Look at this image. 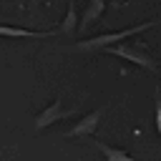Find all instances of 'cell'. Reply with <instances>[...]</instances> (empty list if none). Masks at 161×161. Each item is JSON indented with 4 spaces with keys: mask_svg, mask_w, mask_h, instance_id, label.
Returning <instances> with one entry per match:
<instances>
[{
    "mask_svg": "<svg viewBox=\"0 0 161 161\" xmlns=\"http://www.w3.org/2000/svg\"><path fill=\"white\" fill-rule=\"evenodd\" d=\"M78 10H75V0H68V13H65V20L60 23V33L63 35H75L78 33Z\"/></svg>",
    "mask_w": 161,
    "mask_h": 161,
    "instance_id": "cell-7",
    "label": "cell"
},
{
    "mask_svg": "<svg viewBox=\"0 0 161 161\" xmlns=\"http://www.w3.org/2000/svg\"><path fill=\"white\" fill-rule=\"evenodd\" d=\"M106 53L118 55V58H123V60H128V63H133V65H138V68H143V70L158 73V63H156V60H153L146 50H141L138 45H131V43H118V45L106 48Z\"/></svg>",
    "mask_w": 161,
    "mask_h": 161,
    "instance_id": "cell-2",
    "label": "cell"
},
{
    "mask_svg": "<svg viewBox=\"0 0 161 161\" xmlns=\"http://www.w3.org/2000/svg\"><path fill=\"white\" fill-rule=\"evenodd\" d=\"M75 113V108H63V103H60V98H55L48 108H43L38 116H35V123H33V128L35 131H43V128H48V126H53L55 121H63V118H70Z\"/></svg>",
    "mask_w": 161,
    "mask_h": 161,
    "instance_id": "cell-3",
    "label": "cell"
},
{
    "mask_svg": "<svg viewBox=\"0 0 161 161\" xmlns=\"http://www.w3.org/2000/svg\"><path fill=\"white\" fill-rule=\"evenodd\" d=\"M3 38H50L55 35L53 30H25V28H13V25H0Z\"/></svg>",
    "mask_w": 161,
    "mask_h": 161,
    "instance_id": "cell-6",
    "label": "cell"
},
{
    "mask_svg": "<svg viewBox=\"0 0 161 161\" xmlns=\"http://www.w3.org/2000/svg\"><path fill=\"white\" fill-rule=\"evenodd\" d=\"M153 121H156V131L161 136V88H156V93H153Z\"/></svg>",
    "mask_w": 161,
    "mask_h": 161,
    "instance_id": "cell-9",
    "label": "cell"
},
{
    "mask_svg": "<svg viewBox=\"0 0 161 161\" xmlns=\"http://www.w3.org/2000/svg\"><path fill=\"white\" fill-rule=\"evenodd\" d=\"M103 113H106V108H96V111H91V113H86V116H80V121H75L63 136L65 138H78V136H91L96 128H98V123H101V118H103Z\"/></svg>",
    "mask_w": 161,
    "mask_h": 161,
    "instance_id": "cell-4",
    "label": "cell"
},
{
    "mask_svg": "<svg viewBox=\"0 0 161 161\" xmlns=\"http://www.w3.org/2000/svg\"><path fill=\"white\" fill-rule=\"evenodd\" d=\"M30 5H33V8H38V5H40V0H30Z\"/></svg>",
    "mask_w": 161,
    "mask_h": 161,
    "instance_id": "cell-10",
    "label": "cell"
},
{
    "mask_svg": "<svg viewBox=\"0 0 161 161\" xmlns=\"http://www.w3.org/2000/svg\"><path fill=\"white\" fill-rule=\"evenodd\" d=\"M156 23H161V20H146V23L133 25V28H123V30H113V33H101V35H93V38H88V40H78L75 45H70V50L98 53V50H106V48H111V45H118V43H123L126 38H133V35L153 28Z\"/></svg>",
    "mask_w": 161,
    "mask_h": 161,
    "instance_id": "cell-1",
    "label": "cell"
},
{
    "mask_svg": "<svg viewBox=\"0 0 161 161\" xmlns=\"http://www.w3.org/2000/svg\"><path fill=\"white\" fill-rule=\"evenodd\" d=\"M15 5H18V10H23V0H15Z\"/></svg>",
    "mask_w": 161,
    "mask_h": 161,
    "instance_id": "cell-11",
    "label": "cell"
},
{
    "mask_svg": "<svg viewBox=\"0 0 161 161\" xmlns=\"http://www.w3.org/2000/svg\"><path fill=\"white\" fill-rule=\"evenodd\" d=\"M103 10H106V0H88V5L83 8L80 20H78V33L83 35L93 23H98L101 15H103Z\"/></svg>",
    "mask_w": 161,
    "mask_h": 161,
    "instance_id": "cell-5",
    "label": "cell"
},
{
    "mask_svg": "<svg viewBox=\"0 0 161 161\" xmlns=\"http://www.w3.org/2000/svg\"><path fill=\"white\" fill-rule=\"evenodd\" d=\"M93 146L106 156V161H136V158L128 156L123 148H116V146H108V143H101V141H93Z\"/></svg>",
    "mask_w": 161,
    "mask_h": 161,
    "instance_id": "cell-8",
    "label": "cell"
}]
</instances>
